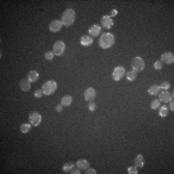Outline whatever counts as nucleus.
<instances>
[{
	"mask_svg": "<svg viewBox=\"0 0 174 174\" xmlns=\"http://www.w3.org/2000/svg\"><path fill=\"white\" fill-rule=\"evenodd\" d=\"M20 89L22 90V91L24 92H26V91H28V90L30 89V87H31V82H30V80L27 79H22L20 80Z\"/></svg>",
	"mask_w": 174,
	"mask_h": 174,
	"instance_id": "nucleus-14",
	"label": "nucleus"
},
{
	"mask_svg": "<svg viewBox=\"0 0 174 174\" xmlns=\"http://www.w3.org/2000/svg\"><path fill=\"white\" fill-rule=\"evenodd\" d=\"M101 23L102 27H105V29H110L111 27L113 26V20L112 18H111L109 15H104V17L102 18V20H101Z\"/></svg>",
	"mask_w": 174,
	"mask_h": 174,
	"instance_id": "nucleus-9",
	"label": "nucleus"
},
{
	"mask_svg": "<svg viewBox=\"0 0 174 174\" xmlns=\"http://www.w3.org/2000/svg\"><path fill=\"white\" fill-rule=\"evenodd\" d=\"M169 87H170V83L168 81H163L160 85V88L163 89L164 91H166L167 89H169Z\"/></svg>",
	"mask_w": 174,
	"mask_h": 174,
	"instance_id": "nucleus-26",
	"label": "nucleus"
},
{
	"mask_svg": "<svg viewBox=\"0 0 174 174\" xmlns=\"http://www.w3.org/2000/svg\"><path fill=\"white\" fill-rule=\"evenodd\" d=\"M28 119H29L30 124L34 127H37L40 123L42 122L41 114H40L39 112H37V111H32V112H30Z\"/></svg>",
	"mask_w": 174,
	"mask_h": 174,
	"instance_id": "nucleus-5",
	"label": "nucleus"
},
{
	"mask_svg": "<svg viewBox=\"0 0 174 174\" xmlns=\"http://www.w3.org/2000/svg\"><path fill=\"white\" fill-rule=\"evenodd\" d=\"M62 26H63V24H62L61 20H52L51 24H49V30H51V32H58V31L62 28Z\"/></svg>",
	"mask_w": 174,
	"mask_h": 174,
	"instance_id": "nucleus-12",
	"label": "nucleus"
},
{
	"mask_svg": "<svg viewBox=\"0 0 174 174\" xmlns=\"http://www.w3.org/2000/svg\"><path fill=\"white\" fill-rule=\"evenodd\" d=\"M161 91V88H160V85H157V84H154L149 87L148 89V93L152 96H155V95H158Z\"/></svg>",
	"mask_w": 174,
	"mask_h": 174,
	"instance_id": "nucleus-18",
	"label": "nucleus"
},
{
	"mask_svg": "<svg viewBox=\"0 0 174 174\" xmlns=\"http://www.w3.org/2000/svg\"><path fill=\"white\" fill-rule=\"evenodd\" d=\"M96 98V91L94 88L89 87L84 91V100L87 102H93Z\"/></svg>",
	"mask_w": 174,
	"mask_h": 174,
	"instance_id": "nucleus-8",
	"label": "nucleus"
},
{
	"mask_svg": "<svg viewBox=\"0 0 174 174\" xmlns=\"http://www.w3.org/2000/svg\"><path fill=\"white\" fill-rule=\"evenodd\" d=\"M27 79L30 80V82H36L39 79V74L36 71H29L27 73Z\"/></svg>",
	"mask_w": 174,
	"mask_h": 174,
	"instance_id": "nucleus-17",
	"label": "nucleus"
},
{
	"mask_svg": "<svg viewBox=\"0 0 174 174\" xmlns=\"http://www.w3.org/2000/svg\"><path fill=\"white\" fill-rule=\"evenodd\" d=\"M43 94H44V92H43V90H41V89H38V90H36L35 92H34V97L35 98H41L42 96H43Z\"/></svg>",
	"mask_w": 174,
	"mask_h": 174,
	"instance_id": "nucleus-29",
	"label": "nucleus"
},
{
	"mask_svg": "<svg viewBox=\"0 0 174 174\" xmlns=\"http://www.w3.org/2000/svg\"><path fill=\"white\" fill-rule=\"evenodd\" d=\"M31 124H27V123H24L22 124V125L20 126V132L22 133H29L30 132V130H31Z\"/></svg>",
	"mask_w": 174,
	"mask_h": 174,
	"instance_id": "nucleus-23",
	"label": "nucleus"
},
{
	"mask_svg": "<svg viewBox=\"0 0 174 174\" xmlns=\"http://www.w3.org/2000/svg\"><path fill=\"white\" fill-rule=\"evenodd\" d=\"M53 52L55 55L57 56H60L65 52V48H66V46L62 41H56L53 44Z\"/></svg>",
	"mask_w": 174,
	"mask_h": 174,
	"instance_id": "nucleus-6",
	"label": "nucleus"
},
{
	"mask_svg": "<svg viewBox=\"0 0 174 174\" xmlns=\"http://www.w3.org/2000/svg\"><path fill=\"white\" fill-rule=\"evenodd\" d=\"M80 44L84 46H89L93 44V39L88 35H83L81 38H80Z\"/></svg>",
	"mask_w": 174,
	"mask_h": 174,
	"instance_id": "nucleus-16",
	"label": "nucleus"
},
{
	"mask_svg": "<svg viewBox=\"0 0 174 174\" xmlns=\"http://www.w3.org/2000/svg\"><path fill=\"white\" fill-rule=\"evenodd\" d=\"M167 114H168V107H166V105H163V107H161V110H160V116L161 117H166Z\"/></svg>",
	"mask_w": 174,
	"mask_h": 174,
	"instance_id": "nucleus-24",
	"label": "nucleus"
},
{
	"mask_svg": "<svg viewBox=\"0 0 174 174\" xmlns=\"http://www.w3.org/2000/svg\"><path fill=\"white\" fill-rule=\"evenodd\" d=\"M57 89V83L54 80H48L46 81L42 86V90L45 95H51L52 93L55 92V90Z\"/></svg>",
	"mask_w": 174,
	"mask_h": 174,
	"instance_id": "nucleus-3",
	"label": "nucleus"
},
{
	"mask_svg": "<svg viewBox=\"0 0 174 174\" xmlns=\"http://www.w3.org/2000/svg\"><path fill=\"white\" fill-rule=\"evenodd\" d=\"M72 102H73V98L71 97L70 95L64 96V97L61 99V105H64V107H69V105L72 104Z\"/></svg>",
	"mask_w": 174,
	"mask_h": 174,
	"instance_id": "nucleus-20",
	"label": "nucleus"
},
{
	"mask_svg": "<svg viewBox=\"0 0 174 174\" xmlns=\"http://www.w3.org/2000/svg\"><path fill=\"white\" fill-rule=\"evenodd\" d=\"M163 63L161 60H157L154 63V68L156 70H161L163 69Z\"/></svg>",
	"mask_w": 174,
	"mask_h": 174,
	"instance_id": "nucleus-25",
	"label": "nucleus"
},
{
	"mask_svg": "<svg viewBox=\"0 0 174 174\" xmlns=\"http://www.w3.org/2000/svg\"><path fill=\"white\" fill-rule=\"evenodd\" d=\"M72 173H73V174H79L80 171H79V169H76V168H74V169L73 170V171H72Z\"/></svg>",
	"mask_w": 174,
	"mask_h": 174,
	"instance_id": "nucleus-35",
	"label": "nucleus"
},
{
	"mask_svg": "<svg viewBox=\"0 0 174 174\" xmlns=\"http://www.w3.org/2000/svg\"><path fill=\"white\" fill-rule=\"evenodd\" d=\"M173 99V92L169 93L167 91H163L159 95V101L163 102H168Z\"/></svg>",
	"mask_w": 174,
	"mask_h": 174,
	"instance_id": "nucleus-10",
	"label": "nucleus"
},
{
	"mask_svg": "<svg viewBox=\"0 0 174 174\" xmlns=\"http://www.w3.org/2000/svg\"><path fill=\"white\" fill-rule=\"evenodd\" d=\"M128 173L129 174H138V169H136V166H130L128 168Z\"/></svg>",
	"mask_w": 174,
	"mask_h": 174,
	"instance_id": "nucleus-30",
	"label": "nucleus"
},
{
	"mask_svg": "<svg viewBox=\"0 0 174 174\" xmlns=\"http://www.w3.org/2000/svg\"><path fill=\"white\" fill-rule=\"evenodd\" d=\"M161 62L166 64H172L174 62V54L171 52H164V53L161 54Z\"/></svg>",
	"mask_w": 174,
	"mask_h": 174,
	"instance_id": "nucleus-11",
	"label": "nucleus"
},
{
	"mask_svg": "<svg viewBox=\"0 0 174 174\" xmlns=\"http://www.w3.org/2000/svg\"><path fill=\"white\" fill-rule=\"evenodd\" d=\"M85 173H86V174H96L97 172H96L95 169H88V168H87Z\"/></svg>",
	"mask_w": 174,
	"mask_h": 174,
	"instance_id": "nucleus-33",
	"label": "nucleus"
},
{
	"mask_svg": "<svg viewBox=\"0 0 174 174\" xmlns=\"http://www.w3.org/2000/svg\"><path fill=\"white\" fill-rule=\"evenodd\" d=\"M101 31H102V27L100 25H98V24H93L92 26H90L88 32L91 36L97 37L99 36V34L101 33Z\"/></svg>",
	"mask_w": 174,
	"mask_h": 174,
	"instance_id": "nucleus-13",
	"label": "nucleus"
},
{
	"mask_svg": "<svg viewBox=\"0 0 174 174\" xmlns=\"http://www.w3.org/2000/svg\"><path fill=\"white\" fill-rule=\"evenodd\" d=\"M132 67L133 70L135 71V72H141V71L144 70L145 67V63L144 60L141 57L136 56L132 60Z\"/></svg>",
	"mask_w": 174,
	"mask_h": 174,
	"instance_id": "nucleus-4",
	"label": "nucleus"
},
{
	"mask_svg": "<svg viewBox=\"0 0 174 174\" xmlns=\"http://www.w3.org/2000/svg\"><path fill=\"white\" fill-rule=\"evenodd\" d=\"M116 15H117V10H115V9H113V10L110 12V15H109V17H110V18H112V17H115Z\"/></svg>",
	"mask_w": 174,
	"mask_h": 174,
	"instance_id": "nucleus-34",
	"label": "nucleus"
},
{
	"mask_svg": "<svg viewBox=\"0 0 174 174\" xmlns=\"http://www.w3.org/2000/svg\"><path fill=\"white\" fill-rule=\"evenodd\" d=\"M74 20H76V13L73 9H67V10L64 11L63 15H62L61 18V21L62 24L66 27L71 26L74 23Z\"/></svg>",
	"mask_w": 174,
	"mask_h": 174,
	"instance_id": "nucleus-2",
	"label": "nucleus"
},
{
	"mask_svg": "<svg viewBox=\"0 0 174 174\" xmlns=\"http://www.w3.org/2000/svg\"><path fill=\"white\" fill-rule=\"evenodd\" d=\"M88 108L90 111H95L96 109V104L93 102H89V105H88Z\"/></svg>",
	"mask_w": 174,
	"mask_h": 174,
	"instance_id": "nucleus-31",
	"label": "nucleus"
},
{
	"mask_svg": "<svg viewBox=\"0 0 174 174\" xmlns=\"http://www.w3.org/2000/svg\"><path fill=\"white\" fill-rule=\"evenodd\" d=\"M135 164L136 167H143L144 166V158L142 155H138L135 159Z\"/></svg>",
	"mask_w": 174,
	"mask_h": 174,
	"instance_id": "nucleus-19",
	"label": "nucleus"
},
{
	"mask_svg": "<svg viewBox=\"0 0 174 174\" xmlns=\"http://www.w3.org/2000/svg\"><path fill=\"white\" fill-rule=\"evenodd\" d=\"M54 52L53 51H46L45 53V58L46 60H51L52 58L54 57Z\"/></svg>",
	"mask_w": 174,
	"mask_h": 174,
	"instance_id": "nucleus-28",
	"label": "nucleus"
},
{
	"mask_svg": "<svg viewBox=\"0 0 174 174\" xmlns=\"http://www.w3.org/2000/svg\"><path fill=\"white\" fill-rule=\"evenodd\" d=\"M74 163H67L63 166V170L66 173H72V171L74 169Z\"/></svg>",
	"mask_w": 174,
	"mask_h": 174,
	"instance_id": "nucleus-21",
	"label": "nucleus"
},
{
	"mask_svg": "<svg viewBox=\"0 0 174 174\" xmlns=\"http://www.w3.org/2000/svg\"><path fill=\"white\" fill-rule=\"evenodd\" d=\"M62 109H63V105H56V107H55V110L58 111V112H61Z\"/></svg>",
	"mask_w": 174,
	"mask_h": 174,
	"instance_id": "nucleus-32",
	"label": "nucleus"
},
{
	"mask_svg": "<svg viewBox=\"0 0 174 174\" xmlns=\"http://www.w3.org/2000/svg\"><path fill=\"white\" fill-rule=\"evenodd\" d=\"M125 74H126L125 68L122 66H118L113 70L112 79L115 80V81H119V80H121V79L125 76Z\"/></svg>",
	"mask_w": 174,
	"mask_h": 174,
	"instance_id": "nucleus-7",
	"label": "nucleus"
},
{
	"mask_svg": "<svg viewBox=\"0 0 174 174\" xmlns=\"http://www.w3.org/2000/svg\"><path fill=\"white\" fill-rule=\"evenodd\" d=\"M170 109H171L172 111L174 110V102H173V101L170 102Z\"/></svg>",
	"mask_w": 174,
	"mask_h": 174,
	"instance_id": "nucleus-36",
	"label": "nucleus"
},
{
	"mask_svg": "<svg viewBox=\"0 0 174 174\" xmlns=\"http://www.w3.org/2000/svg\"><path fill=\"white\" fill-rule=\"evenodd\" d=\"M136 76H138V74H136L135 71H133V70L127 73V79H128L129 81H133V80H135Z\"/></svg>",
	"mask_w": 174,
	"mask_h": 174,
	"instance_id": "nucleus-22",
	"label": "nucleus"
},
{
	"mask_svg": "<svg viewBox=\"0 0 174 174\" xmlns=\"http://www.w3.org/2000/svg\"><path fill=\"white\" fill-rule=\"evenodd\" d=\"M115 42V37H114L111 33H104L101 36L100 41H99V45L102 48H109L110 46H112Z\"/></svg>",
	"mask_w": 174,
	"mask_h": 174,
	"instance_id": "nucleus-1",
	"label": "nucleus"
},
{
	"mask_svg": "<svg viewBox=\"0 0 174 174\" xmlns=\"http://www.w3.org/2000/svg\"><path fill=\"white\" fill-rule=\"evenodd\" d=\"M160 105H161V102L159 100H154L151 102V108L152 109H157V108L160 107Z\"/></svg>",
	"mask_w": 174,
	"mask_h": 174,
	"instance_id": "nucleus-27",
	"label": "nucleus"
},
{
	"mask_svg": "<svg viewBox=\"0 0 174 174\" xmlns=\"http://www.w3.org/2000/svg\"><path fill=\"white\" fill-rule=\"evenodd\" d=\"M76 164L77 168H79V169H82V170H86L89 167V161L84 160V159L79 160V161H76Z\"/></svg>",
	"mask_w": 174,
	"mask_h": 174,
	"instance_id": "nucleus-15",
	"label": "nucleus"
}]
</instances>
